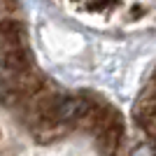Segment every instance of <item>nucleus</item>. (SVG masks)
I'll use <instances>...</instances> for the list:
<instances>
[{"instance_id":"2","label":"nucleus","mask_w":156,"mask_h":156,"mask_svg":"<svg viewBox=\"0 0 156 156\" xmlns=\"http://www.w3.org/2000/svg\"><path fill=\"white\" fill-rule=\"evenodd\" d=\"M130 156H154V147L151 144H140L130 151Z\"/></svg>"},{"instance_id":"1","label":"nucleus","mask_w":156,"mask_h":156,"mask_svg":"<svg viewBox=\"0 0 156 156\" xmlns=\"http://www.w3.org/2000/svg\"><path fill=\"white\" fill-rule=\"evenodd\" d=\"M26 49V26L19 19H0V54Z\"/></svg>"}]
</instances>
